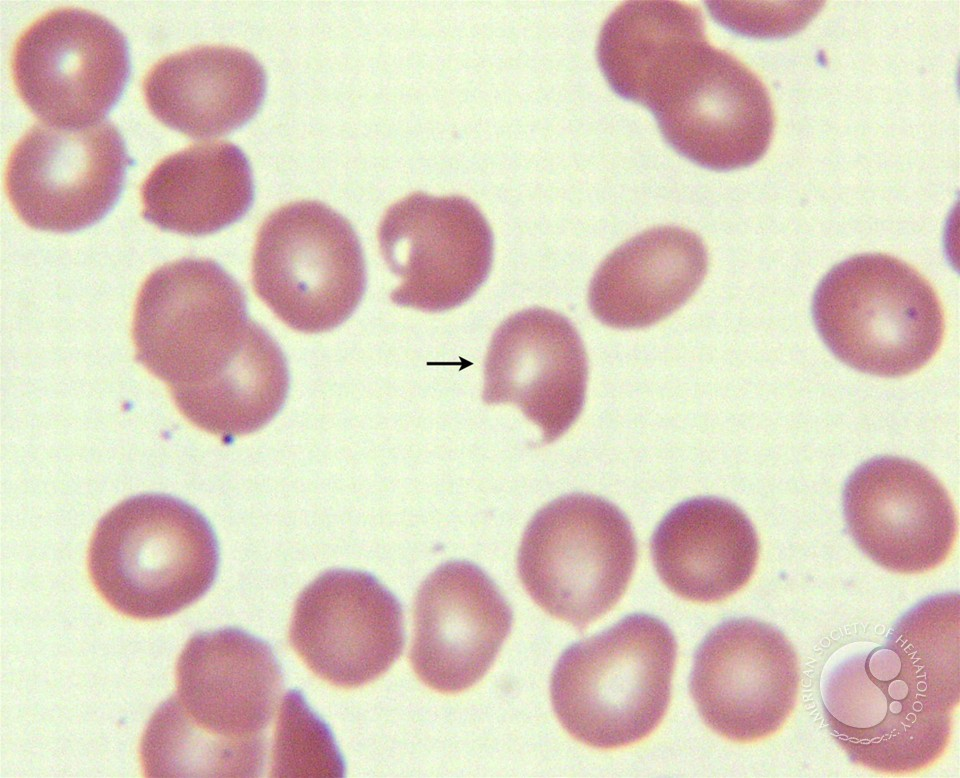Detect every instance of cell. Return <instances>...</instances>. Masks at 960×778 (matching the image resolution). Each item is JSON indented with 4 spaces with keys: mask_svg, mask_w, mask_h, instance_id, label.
<instances>
[{
    "mask_svg": "<svg viewBox=\"0 0 960 778\" xmlns=\"http://www.w3.org/2000/svg\"><path fill=\"white\" fill-rule=\"evenodd\" d=\"M960 624L922 600L886 641L836 663L821 683L828 726L850 760L883 773H910L945 750L959 703Z\"/></svg>",
    "mask_w": 960,
    "mask_h": 778,
    "instance_id": "cell-1",
    "label": "cell"
},
{
    "mask_svg": "<svg viewBox=\"0 0 960 778\" xmlns=\"http://www.w3.org/2000/svg\"><path fill=\"white\" fill-rule=\"evenodd\" d=\"M87 564L101 597L139 620L176 614L215 581L219 546L207 519L167 494L129 497L97 523Z\"/></svg>",
    "mask_w": 960,
    "mask_h": 778,
    "instance_id": "cell-2",
    "label": "cell"
},
{
    "mask_svg": "<svg viewBox=\"0 0 960 778\" xmlns=\"http://www.w3.org/2000/svg\"><path fill=\"white\" fill-rule=\"evenodd\" d=\"M676 650L668 625L647 613L627 615L570 645L551 676L559 722L594 748H619L645 738L666 713Z\"/></svg>",
    "mask_w": 960,
    "mask_h": 778,
    "instance_id": "cell-3",
    "label": "cell"
},
{
    "mask_svg": "<svg viewBox=\"0 0 960 778\" xmlns=\"http://www.w3.org/2000/svg\"><path fill=\"white\" fill-rule=\"evenodd\" d=\"M811 310L832 354L872 375L899 377L920 369L943 339V311L932 286L886 254H859L836 264L818 284Z\"/></svg>",
    "mask_w": 960,
    "mask_h": 778,
    "instance_id": "cell-4",
    "label": "cell"
},
{
    "mask_svg": "<svg viewBox=\"0 0 960 778\" xmlns=\"http://www.w3.org/2000/svg\"><path fill=\"white\" fill-rule=\"evenodd\" d=\"M636 556L632 527L620 509L601 497L573 493L532 517L517 568L537 605L583 629L619 601Z\"/></svg>",
    "mask_w": 960,
    "mask_h": 778,
    "instance_id": "cell-5",
    "label": "cell"
},
{
    "mask_svg": "<svg viewBox=\"0 0 960 778\" xmlns=\"http://www.w3.org/2000/svg\"><path fill=\"white\" fill-rule=\"evenodd\" d=\"M252 283L290 328L319 333L347 320L366 288V267L352 225L329 206L303 200L272 212L257 234Z\"/></svg>",
    "mask_w": 960,
    "mask_h": 778,
    "instance_id": "cell-6",
    "label": "cell"
},
{
    "mask_svg": "<svg viewBox=\"0 0 960 778\" xmlns=\"http://www.w3.org/2000/svg\"><path fill=\"white\" fill-rule=\"evenodd\" d=\"M255 324L243 289L228 272L209 259L184 258L156 269L140 289L132 332L136 359L176 391L230 361Z\"/></svg>",
    "mask_w": 960,
    "mask_h": 778,
    "instance_id": "cell-7",
    "label": "cell"
},
{
    "mask_svg": "<svg viewBox=\"0 0 960 778\" xmlns=\"http://www.w3.org/2000/svg\"><path fill=\"white\" fill-rule=\"evenodd\" d=\"M11 66L30 111L67 129L100 123L119 101L131 71L123 33L105 17L72 7L50 11L27 27Z\"/></svg>",
    "mask_w": 960,
    "mask_h": 778,
    "instance_id": "cell-8",
    "label": "cell"
},
{
    "mask_svg": "<svg viewBox=\"0 0 960 778\" xmlns=\"http://www.w3.org/2000/svg\"><path fill=\"white\" fill-rule=\"evenodd\" d=\"M134 163L120 131L110 122L79 129L39 123L12 149L6 189L16 214L28 226L76 232L110 212Z\"/></svg>",
    "mask_w": 960,
    "mask_h": 778,
    "instance_id": "cell-9",
    "label": "cell"
},
{
    "mask_svg": "<svg viewBox=\"0 0 960 778\" xmlns=\"http://www.w3.org/2000/svg\"><path fill=\"white\" fill-rule=\"evenodd\" d=\"M381 255L400 279L391 300L426 312L455 308L479 289L493 259V234L462 196L412 193L391 205L378 229Z\"/></svg>",
    "mask_w": 960,
    "mask_h": 778,
    "instance_id": "cell-10",
    "label": "cell"
},
{
    "mask_svg": "<svg viewBox=\"0 0 960 778\" xmlns=\"http://www.w3.org/2000/svg\"><path fill=\"white\" fill-rule=\"evenodd\" d=\"M799 683L798 658L784 634L741 617L721 622L702 640L689 689L706 725L729 740L751 742L782 727Z\"/></svg>",
    "mask_w": 960,
    "mask_h": 778,
    "instance_id": "cell-11",
    "label": "cell"
},
{
    "mask_svg": "<svg viewBox=\"0 0 960 778\" xmlns=\"http://www.w3.org/2000/svg\"><path fill=\"white\" fill-rule=\"evenodd\" d=\"M289 639L315 675L338 687H359L384 674L402 653V607L372 574L328 570L297 598Z\"/></svg>",
    "mask_w": 960,
    "mask_h": 778,
    "instance_id": "cell-12",
    "label": "cell"
},
{
    "mask_svg": "<svg viewBox=\"0 0 960 778\" xmlns=\"http://www.w3.org/2000/svg\"><path fill=\"white\" fill-rule=\"evenodd\" d=\"M843 510L857 546L893 572L936 567L956 537L948 492L926 468L906 458L879 456L856 468L844 486Z\"/></svg>",
    "mask_w": 960,
    "mask_h": 778,
    "instance_id": "cell-13",
    "label": "cell"
},
{
    "mask_svg": "<svg viewBox=\"0 0 960 778\" xmlns=\"http://www.w3.org/2000/svg\"><path fill=\"white\" fill-rule=\"evenodd\" d=\"M511 624V608L493 580L469 561H448L417 591L412 667L434 690L463 691L486 674Z\"/></svg>",
    "mask_w": 960,
    "mask_h": 778,
    "instance_id": "cell-14",
    "label": "cell"
},
{
    "mask_svg": "<svg viewBox=\"0 0 960 778\" xmlns=\"http://www.w3.org/2000/svg\"><path fill=\"white\" fill-rule=\"evenodd\" d=\"M588 365L582 340L563 315L533 307L494 332L484 362L483 401L512 403L545 443L562 436L585 402Z\"/></svg>",
    "mask_w": 960,
    "mask_h": 778,
    "instance_id": "cell-15",
    "label": "cell"
},
{
    "mask_svg": "<svg viewBox=\"0 0 960 778\" xmlns=\"http://www.w3.org/2000/svg\"><path fill=\"white\" fill-rule=\"evenodd\" d=\"M654 117L677 153L714 171L758 161L774 127L763 83L735 57L713 46Z\"/></svg>",
    "mask_w": 960,
    "mask_h": 778,
    "instance_id": "cell-16",
    "label": "cell"
},
{
    "mask_svg": "<svg viewBox=\"0 0 960 778\" xmlns=\"http://www.w3.org/2000/svg\"><path fill=\"white\" fill-rule=\"evenodd\" d=\"M283 683L272 647L225 627L194 634L176 664L172 700L195 726L235 742L265 741Z\"/></svg>",
    "mask_w": 960,
    "mask_h": 778,
    "instance_id": "cell-17",
    "label": "cell"
},
{
    "mask_svg": "<svg viewBox=\"0 0 960 778\" xmlns=\"http://www.w3.org/2000/svg\"><path fill=\"white\" fill-rule=\"evenodd\" d=\"M710 47L697 8L678 1H628L604 22L596 55L610 88L655 114Z\"/></svg>",
    "mask_w": 960,
    "mask_h": 778,
    "instance_id": "cell-18",
    "label": "cell"
},
{
    "mask_svg": "<svg viewBox=\"0 0 960 778\" xmlns=\"http://www.w3.org/2000/svg\"><path fill=\"white\" fill-rule=\"evenodd\" d=\"M144 96L164 125L193 138L227 134L260 108L266 74L249 52L197 46L158 61L146 74Z\"/></svg>",
    "mask_w": 960,
    "mask_h": 778,
    "instance_id": "cell-19",
    "label": "cell"
},
{
    "mask_svg": "<svg viewBox=\"0 0 960 778\" xmlns=\"http://www.w3.org/2000/svg\"><path fill=\"white\" fill-rule=\"evenodd\" d=\"M759 543L753 525L733 503L697 497L671 509L651 538V554L663 583L697 602L722 600L751 578Z\"/></svg>",
    "mask_w": 960,
    "mask_h": 778,
    "instance_id": "cell-20",
    "label": "cell"
},
{
    "mask_svg": "<svg viewBox=\"0 0 960 778\" xmlns=\"http://www.w3.org/2000/svg\"><path fill=\"white\" fill-rule=\"evenodd\" d=\"M706 271L707 252L695 233L674 226L649 229L601 263L589 286V306L610 327H648L682 306Z\"/></svg>",
    "mask_w": 960,
    "mask_h": 778,
    "instance_id": "cell-21",
    "label": "cell"
},
{
    "mask_svg": "<svg viewBox=\"0 0 960 778\" xmlns=\"http://www.w3.org/2000/svg\"><path fill=\"white\" fill-rule=\"evenodd\" d=\"M143 217L164 231L201 236L240 220L254 199L250 163L227 141L190 145L161 160L141 187Z\"/></svg>",
    "mask_w": 960,
    "mask_h": 778,
    "instance_id": "cell-22",
    "label": "cell"
},
{
    "mask_svg": "<svg viewBox=\"0 0 960 778\" xmlns=\"http://www.w3.org/2000/svg\"><path fill=\"white\" fill-rule=\"evenodd\" d=\"M240 353L207 378L172 394L196 427L234 438L258 431L281 410L289 391L285 356L260 325Z\"/></svg>",
    "mask_w": 960,
    "mask_h": 778,
    "instance_id": "cell-23",
    "label": "cell"
},
{
    "mask_svg": "<svg viewBox=\"0 0 960 778\" xmlns=\"http://www.w3.org/2000/svg\"><path fill=\"white\" fill-rule=\"evenodd\" d=\"M264 743L209 734L192 724L169 698L147 723L140 759L146 777H257L264 766Z\"/></svg>",
    "mask_w": 960,
    "mask_h": 778,
    "instance_id": "cell-24",
    "label": "cell"
},
{
    "mask_svg": "<svg viewBox=\"0 0 960 778\" xmlns=\"http://www.w3.org/2000/svg\"><path fill=\"white\" fill-rule=\"evenodd\" d=\"M345 772V760L330 726L300 690L287 691L275 725L270 776L341 778Z\"/></svg>",
    "mask_w": 960,
    "mask_h": 778,
    "instance_id": "cell-25",
    "label": "cell"
},
{
    "mask_svg": "<svg viewBox=\"0 0 960 778\" xmlns=\"http://www.w3.org/2000/svg\"><path fill=\"white\" fill-rule=\"evenodd\" d=\"M714 19L741 35L757 38L782 37L803 28L819 11L822 2H727L708 1Z\"/></svg>",
    "mask_w": 960,
    "mask_h": 778,
    "instance_id": "cell-26",
    "label": "cell"
}]
</instances>
